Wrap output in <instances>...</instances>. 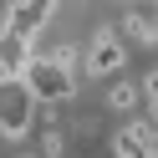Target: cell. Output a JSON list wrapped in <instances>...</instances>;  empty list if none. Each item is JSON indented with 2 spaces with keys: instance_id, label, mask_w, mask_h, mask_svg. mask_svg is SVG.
I'll return each instance as SVG.
<instances>
[{
  "instance_id": "obj_3",
  "label": "cell",
  "mask_w": 158,
  "mask_h": 158,
  "mask_svg": "<svg viewBox=\"0 0 158 158\" xmlns=\"http://www.w3.org/2000/svg\"><path fill=\"white\" fill-rule=\"evenodd\" d=\"M123 66H127V41L117 36V26H102V31L87 41L82 72H92V77H117Z\"/></svg>"
},
{
  "instance_id": "obj_4",
  "label": "cell",
  "mask_w": 158,
  "mask_h": 158,
  "mask_svg": "<svg viewBox=\"0 0 158 158\" xmlns=\"http://www.w3.org/2000/svg\"><path fill=\"white\" fill-rule=\"evenodd\" d=\"M51 15H56V0H10V10H5V26H0V31H10V36H21V41L36 46V36L51 26Z\"/></svg>"
},
{
  "instance_id": "obj_9",
  "label": "cell",
  "mask_w": 158,
  "mask_h": 158,
  "mask_svg": "<svg viewBox=\"0 0 158 158\" xmlns=\"http://www.w3.org/2000/svg\"><path fill=\"white\" fill-rule=\"evenodd\" d=\"M26 158H41V153H26Z\"/></svg>"
},
{
  "instance_id": "obj_6",
  "label": "cell",
  "mask_w": 158,
  "mask_h": 158,
  "mask_svg": "<svg viewBox=\"0 0 158 158\" xmlns=\"http://www.w3.org/2000/svg\"><path fill=\"white\" fill-rule=\"evenodd\" d=\"M107 107H112V112H133V107H143V82L117 77V82L107 87Z\"/></svg>"
},
{
  "instance_id": "obj_1",
  "label": "cell",
  "mask_w": 158,
  "mask_h": 158,
  "mask_svg": "<svg viewBox=\"0 0 158 158\" xmlns=\"http://www.w3.org/2000/svg\"><path fill=\"white\" fill-rule=\"evenodd\" d=\"M21 82L31 87L36 102H51V107H61V102H72V97H77V72L56 66L51 56H31V66H26Z\"/></svg>"
},
{
  "instance_id": "obj_8",
  "label": "cell",
  "mask_w": 158,
  "mask_h": 158,
  "mask_svg": "<svg viewBox=\"0 0 158 158\" xmlns=\"http://www.w3.org/2000/svg\"><path fill=\"white\" fill-rule=\"evenodd\" d=\"M143 107H148V123L158 127V66L143 77Z\"/></svg>"
},
{
  "instance_id": "obj_2",
  "label": "cell",
  "mask_w": 158,
  "mask_h": 158,
  "mask_svg": "<svg viewBox=\"0 0 158 158\" xmlns=\"http://www.w3.org/2000/svg\"><path fill=\"white\" fill-rule=\"evenodd\" d=\"M31 123H36V97H31V87H26L21 77L0 82V133L15 143V138L31 133Z\"/></svg>"
},
{
  "instance_id": "obj_5",
  "label": "cell",
  "mask_w": 158,
  "mask_h": 158,
  "mask_svg": "<svg viewBox=\"0 0 158 158\" xmlns=\"http://www.w3.org/2000/svg\"><path fill=\"white\" fill-rule=\"evenodd\" d=\"M117 36L127 46H158V10L143 15V10H123L117 15Z\"/></svg>"
},
{
  "instance_id": "obj_7",
  "label": "cell",
  "mask_w": 158,
  "mask_h": 158,
  "mask_svg": "<svg viewBox=\"0 0 158 158\" xmlns=\"http://www.w3.org/2000/svg\"><path fill=\"white\" fill-rule=\"evenodd\" d=\"M41 158H66V133L61 127H41V148H36Z\"/></svg>"
}]
</instances>
